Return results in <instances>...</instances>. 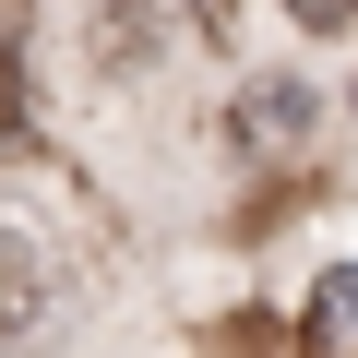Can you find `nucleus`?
<instances>
[{
	"mask_svg": "<svg viewBox=\"0 0 358 358\" xmlns=\"http://www.w3.org/2000/svg\"><path fill=\"white\" fill-rule=\"evenodd\" d=\"M203 358H310V346H299V322H275V310H239V322H227Z\"/></svg>",
	"mask_w": 358,
	"mask_h": 358,
	"instance_id": "7ed1b4c3",
	"label": "nucleus"
},
{
	"mask_svg": "<svg viewBox=\"0 0 358 358\" xmlns=\"http://www.w3.org/2000/svg\"><path fill=\"white\" fill-rule=\"evenodd\" d=\"M287 120H310V96H299V84H263V96L239 108V131H251V143H287Z\"/></svg>",
	"mask_w": 358,
	"mask_h": 358,
	"instance_id": "20e7f679",
	"label": "nucleus"
},
{
	"mask_svg": "<svg viewBox=\"0 0 358 358\" xmlns=\"http://www.w3.org/2000/svg\"><path fill=\"white\" fill-rule=\"evenodd\" d=\"M0 143H24V60L0 48Z\"/></svg>",
	"mask_w": 358,
	"mask_h": 358,
	"instance_id": "39448f33",
	"label": "nucleus"
},
{
	"mask_svg": "<svg viewBox=\"0 0 358 358\" xmlns=\"http://www.w3.org/2000/svg\"><path fill=\"white\" fill-rule=\"evenodd\" d=\"M48 322H60V263L24 203H0V358H36Z\"/></svg>",
	"mask_w": 358,
	"mask_h": 358,
	"instance_id": "f257e3e1",
	"label": "nucleus"
},
{
	"mask_svg": "<svg viewBox=\"0 0 358 358\" xmlns=\"http://www.w3.org/2000/svg\"><path fill=\"white\" fill-rule=\"evenodd\" d=\"M143 60H155V13H143V0L96 13V72H143Z\"/></svg>",
	"mask_w": 358,
	"mask_h": 358,
	"instance_id": "f03ea898",
	"label": "nucleus"
}]
</instances>
